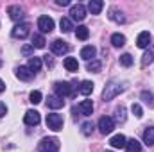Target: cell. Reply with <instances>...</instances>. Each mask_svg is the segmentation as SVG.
<instances>
[{
  "mask_svg": "<svg viewBox=\"0 0 154 152\" xmlns=\"http://www.w3.org/2000/svg\"><path fill=\"white\" fill-rule=\"evenodd\" d=\"M124 90H125V86H124V84H120V82H109V84L104 88V91H102V99H104V102L113 100V99L118 97Z\"/></svg>",
  "mask_w": 154,
  "mask_h": 152,
  "instance_id": "1",
  "label": "cell"
},
{
  "mask_svg": "<svg viewBox=\"0 0 154 152\" xmlns=\"http://www.w3.org/2000/svg\"><path fill=\"white\" fill-rule=\"evenodd\" d=\"M39 152H59V140L50 136V138H43L38 145Z\"/></svg>",
  "mask_w": 154,
  "mask_h": 152,
  "instance_id": "2",
  "label": "cell"
},
{
  "mask_svg": "<svg viewBox=\"0 0 154 152\" xmlns=\"http://www.w3.org/2000/svg\"><path fill=\"white\" fill-rule=\"evenodd\" d=\"M54 90H56V93H57V97H61V99H65V97H72L74 93H75V90H74V86L70 84V82H56L54 84Z\"/></svg>",
  "mask_w": 154,
  "mask_h": 152,
  "instance_id": "3",
  "label": "cell"
},
{
  "mask_svg": "<svg viewBox=\"0 0 154 152\" xmlns=\"http://www.w3.org/2000/svg\"><path fill=\"white\" fill-rule=\"evenodd\" d=\"M47 127L52 131H61L63 129V116L57 113L47 114Z\"/></svg>",
  "mask_w": 154,
  "mask_h": 152,
  "instance_id": "4",
  "label": "cell"
},
{
  "mask_svg": "<svg viewBox=\"0 0 154 152\" xmlns=\"http://www.w3.org/2000/svg\"><path fill=\"white\" fill-rule=\"evenodd\" d=\"M113 129H115V120L111 116H100V120H99V131L102 134H111Z\"/></svg>",
  "mask_w": 154,
  "mask_h": 152,
  "instance_id": "5",
  "label": "cell"
},
{
  "mask_svg": "<svg viewBox=\"0 0 154 152\" xmlns=\"http://www.w3.org/2000/svg\"><path fill=\"white\" fill-rule=\"evenodd\" d=\"M86 18V7L82 4H75L70 7V20H75V22H82Z\"/></svg>",
  "mask_w": 154,
  "mask_h": 152,
  "instance_id": "6",
  "label": "cell"
},
{
  "mask_svg": "<svg viewBox=\"0 0 154 152\" xmlns=\"http://www.w3.org/2000/svg\"><path fill=\"white\" fill-rule=\"evenodd\" d=\"M50 48H52V52L56 54V56H63V54H68V45H66V41H63V39H54L52 43H50Z\"/></svg>",
  "mask_w": 154,
  "mask_h": 152,
  "instance_id": "7",
  "label": "cell"
},
{
  "mask_svg": "<svg viewBox=\"0 0 154 152\" xmlns=\"http://www.w3.org/2000/svg\"><path fill=\"white\" fill-rule=\"evenodd\" d=\"M29 32H31V27H29V23H18V25H14L13 27V38H27L29 36Z\"/></svg>",
  "mask_w": 154,
  "mask_h": 152,
  "instance_id": "8",
  "label": "cell"
},
{
  "mask_svg": "<svg viewBox=\"0 0 154 152\" xmlns=\"http://www.w3.org/2000/svg\"><path fill=\"white\" fill-rule=\"evenodd\" d=\"M38 29L41 32H52L54 31V20L50 16H39L38 18Z\"/></svg>",
  "mask_w": 154,
  "mask_h": 152,
  "instance_id": "9",
  "label": "cell"
},
{
  "mask_svg": "<svg viewBox=\"0 0 154 152\" xmlns=\"http://www.w3.org/2000/svg\"><path fill=\"white\" fill-rule=\"evenodd\" d=\"M7 14H9V18L13 20V22H22L23 20V9L20 7V5H9L7 7Z\"/></svg>",
  "mask_w": 154,
  "mask_h": 152,
  "instance_id": "10",
  "label": "cell"
},
{
  "mask_svg": "<svg viewBox=\"0 0 154 152\" xmlns=\"http://www.w3.org/2000/svg\"><path fill=\"white\" fill-rule=\"evenodd\" d=\"M23 120H25V123L27 125H38L39 122H41V116H39L38 111H34V109H29L25 116H23Z\"/></svg>",
  "mask_w": 154,
  "mask_h": 152,
  "instance_id": "11",
  "label": "cell"
},
{
  "mask_svg": "<svg viewBox=\"0 0 154 152\" xmlns=\"http://www.w3.org/2000/svg\"><path fill=\"white\" fill-rule=\"evenodd\" d=\"M63 106H65V100L57 95H50L47 99V108H50V109H61Z\"/></svg>",
  "mask_w": 154,
  "mask_h": 152,
  "instance_id": "12",
  "label": "cell"
},
{
  "mask_svg": "<svg viewBox=\"0 0 154 152\" xmlns=\"http://www.w3.org/2000/svg\"><path fill=\"white\" fill-rule=\"evenodd\" d=\"M136 45H138V48H147L151 45V32L149 31L140 32L138 38H136Z\"/></svg>",
  "mask_w": 154,
  "mask_h": 152,
  "instance_id": "13",
  "label": "cell"
},
{
  "mask_svg": "<svg viewBox=\"0 0 154 152\" xmlns=\"http://www.w3.org/2000/svg\"><path fill=\"white\" fill-rule=\"evenodd\" d=\"M95 54H97V48H95L93 45H86V47H82V50H81V57H82L84 61L95 59Z\"/></svg>",
  "mask_w": 154,
  "mask_h": 152,
  "instance_id": "14",
  "label": "cell"
},
{
  "mask_svg": "<svg viewBox=\"0 0 154 152\" xmlns=\"http://www.w3.org/2000/svg\"><path fill=\"white\" fill-rule=\"evenodd\" d=\"M125 143H127V140H125L124 134H115V136H111V140H109V145H111L113 149H125Z\"/></svg>",
  "mask_w": 154,
  "mask_h": 152,
  "instance_id": "15",
  "label": "cell"
},
{
  "mask_svg": "<svg viewBox=\"0 0 154 152\" xmlns=\"http://www.w3.org/2000/svg\"><path fill=\"white\" fill-rule=\"evenodd\" d=\"M32 75H34V74L29 70V66H18V68H16V77H18L20 81H31Z\"/></svg>",
  "mask_w": 154,
  "mask_h": 152,
  "instance_id": "16",
  "label": "cell"
},
{
  "mask_svg": "<svg viewBox=\"0 0 154 152\" xmlns=\"http://www.w3.org/2000/svg\"><path fill=\"white\" fill-rule=\"evenodd\" d=\"M79 113L82 114V116H90V114L93 113V102L91 100H82L79 104Z\"/></svg>",
  "mask_w": 154,
  "mask_h": 152,
  "instance_id": "17",
  "label": "cell"
},
{
  "mask_svg": "<svg viewBox=\"0 0 154 152\" xmlns=\"http://www.w3.org/2000/svg\"><path fill=\"white\" fill-rule=\"evenodd\" d=\"M154 61V43L149 45V50L143 54V57H142V66L145 68V66H149L151 63Z\"/></svg>",
  "mask_w": 154,
  "mask_h": 152,
  "instance_id": "18",
  "label": "cell"
},
{
  "mask_svg": "<svg viewBox=\"0 0 154 152\" xmlns=\"http://www.w3.org/2000/svg\"><path fill=\"white\" fill-rule=\"evenodd\" d=\"M102 7H104V2L102 0H90L88 2V11L91 14H99L102 11Z\"/></svg>",
  "mask_w": 154,
  "mask_h": 152,
  "instance_id": "19",
  "label": "cell"
},
{
  "mask_svg": "<svg viewBox=\"0 0 154 152\" xmlns=\"http://www.w3.org/2000/svg\"><path fill=\"white\" fill-rule=\"evenodd\" d=\"M109 20H113V22H116V23H124L125 22V16H124V13L122 11H118L116 7H111L109 9Z\"/></svg>",
  "mask_w": 154,
  "mask_h": 152,
  "instance_id": "20",
  "label": "cell"
},
{
  "mask_svg": "<svg viewBox=\"0 0 154 152\" xmlns=\"http://www.w3.org/2000/svg\"><path fill=\"white\" fill-rule=\"evenodd\" d=\"M125 152H142V143L138 140H127L125 143Z\"/></svg>",
  "mask_w": 154,
  "mask_h": 152,
  "instance_id": "21",
  "label": "cell"
},
{
  "mask_svg": "<svg viewBox=\"0 0 154 152\" xmlns=\"http://www.w3.org/2000/svg\"><path fill=\"white\" fill-rule=\"evenodd\" d=\"M91 91H93V82H90V81H82L81 86H79V93L84 95V97H88V95H91Z\"/></svg>",
  "mask_w": 154,
  "mask_h": 152,
  "instance_id": "22",
  "label": "cell"
},
{
  "mask_svg": "<svg viewBox=\"0 0 154 152\" xmlns=\"http://www.w3.org/2000/svg\"><path fill=\"white\" fill-rule=\"evenodd\" d=\"M143 143L149 145V147L154 145V127H147L143 131Z\"/></svg>",
  "mask_w": 154,
  "mask_h": 152,
  "instance_id": "23",
  "label": "cell"
},
{
  "mask_svg": "<svg viewBox=\"0 0 154 152\" xmlns=\"http://www.w3.org/2000/svg\"><path fill=\"white\" fill-rule=\"evenodd\" d=\"M63 65H65V68H66L68 72H77V70H79V63H77L75 57H66Z\"/></svg>",
  "mask_w": 154,
  "mask_h": 152,
  "instance_id": "24",
  "label": "cell"
},
{
  "mask_svg": "<svg viewBox=\"0 0 154 152\" xmlns=\"http://www.w3.org/2000/svg\"><path fill=\"white\" fill-rule=\"evenodd\" d=\"M29 70L32 72V74H36V72H39L41 70V57H31L29 59Z\"/></svg>",
  "mask_w": 154,
  "mask_h": 152,
  "instance_id": "25",
  "label": "cell"
},
{
  "mask_svg": "<svg viewBox=\"0 0 154 152\" xmlns=\"http://www.w3.org/2000/svg\"><path fill=\"white\" fill-rule=\"evenodd\" d=\"M111 45L116 47V48L124 47V45H125V36H124V34H120V32H115V34L111 36Z\"/></svg>",
  "mask_w": 154,
  "mask_h": 152,
  "instance_id": "26",
  "label": "cell"
},
{
  "mask_svg": "<svg viewBox=\"0 0 154 152\" xmlns=\"http://www.w3.org/2000/svg\"><path fill=\"white\" fill-rule=\"evenodd\" d=\"M75 36H77V39H88L90 38V31H88V27H84V25H79L75 29Z\"/></svg>",
  "mask_w": 154,
  "mask_h": 152,
  "instance_id": "27",
  "label": "cell"
},
{
  "mask_svg": "<svg viewBox=\"0 0 154 152\" xmlns=\"http://www.w3.org/2000/svg\"><path fill=\"white\" fill-rule=\"evenodd\" d=\"M59 27H61V31H63V32H70V31L74 29V23H72V20H70V18H61Z\"/></svg>",
  "mask_w": 154,
  "mask_h": 152,
  "instance_id": "28",
  "label": "cell"
},
{
  "mask_svg": "<svg viewBox=\"0 0 154 152\" xmlns=\"http://www.w3.org/2000/svg\"><path fill=\"white\" fill-rule=\"evenodd\" d=\"M86 68H88V72H100V68H102V63H100L99 59H91V61H88Z\"/></svg>",
  "mask_w": 154,
  "mask_h": 152,
  "instance_id": "29",
  "label": "cell"
},
{
  "mask_svg": "<svg viewBox=\"0 0 154 152\" xmlns=\"http://www.w3.org/2000/svg\"><path fill=\"white\" fill-rule=\"evenodd\" d=\"M125 118H127V116H125V108H124V106L116 108V109H115V120H116V122L124 123V122H125Z\"/></svg>",
  "mask_w": 154,
  "mask_h": 152,
  "instance_id": "30",
  "label": "cell"
},
{
  "mask_svg": "<svg viewBox=\"0 0 154 152\" xmlns=\"http://www.w3.org/2000/svg\"><path fill=\"white\" fill-rule=\"evenodd\" d=\"M93 129H95L93 122H84V123L81 125V132H82L84 136H90V134L93 132Z\"/></svg>",
  "mask_w": 154,
  "mask_h": 152,
  "instance_id": "31",
  "label": "cell"
},
{
  "mask_svg": "<svg viewBox=\"0 0 154 152\" xmlns=\"http://www.w3.org/2000/svg\"><path fill=\"white\" fill-rule=\"evenodd\" d=\"M45 43H47V41H45V38H43L41 34H34V36H32V47H34V48H43Z\"/></svg>",
  "mask_w": 154,
  "mask_h": 152,
  "instance_id": "32",
  "label": "cell"
},
{
  "mask_svg": "<svg viewBox=\"0 0 154 152\" xmlns=\"http://www.w3.org/2000/svg\"><path fill=\"white\" fill-rule=\"evenodd\" d=\"M140 97H142V100H143L145 104H149L151 108L154 106V95L151 93V91H142V95H140Z\"/></svg>",
  "mask_w": 154,
  "mask_h": 152,
  "instance_id": "33",
  "label": "cell"
},
{
  "mask_svg": "<svg viewBox=\"0 0 154 152\" xmlns=\"http://www.w3.org/2000/svg\"><path fill=\"white\" fill-rule=\"evenodd\" d=\"M120 65L125 66V68H129V66L133 65V57H131V54H122V56H120Z\"/></svg>",
  "mask_w": 154,
  "mask_h": 152,
  "instance_id": "34",
  "label": "cell"
},
{
  "mask_svg": "<svg viewBox=\"0 0 154 152\" xmlns=\"http://www.w3.org/2000/svg\"><path fill=\"white\" fill-rule=\"evenodd\" d=\"M131 111H133V114H134L136 118H142V116H143V109H142L140 104H133V106H131Z\"/></svg>",
  "mask_w": 154,
  "mask_h": 152,
  "instance_id": "35",
  "label": "cell"
},
{
  "mask_svg": "<svg viewBox=\"0 0 154 152\" xmlns=\"http://www.w3.org/2000/svg\"><path fill=\"white\" fill-rule=\"evenodd\" d=\"M29 99H31V102H32L34 106L39 104V102H41V99H43V97H41V91H32V93L29 95Z\"/></svg>",
  "mask_w": 154,
  "mask_h": 152,
  "instance_id": "36",
  "label": "cell"
},
{
  "mask_svg": "<svg viewBox=\"0 0 154 152\" xmlns=\"http://www.w3.org/2000/svg\"><path fill=\"white\" fill-rule=\"evenodd\" d=\"M32 52H34L32 43H31V45H23V47H22V54H23V56H31Z\"/></svg>",
  "mask_w": 154,
  "mask_h": 152,
  "instance_id": "37",
  "label": "cell"
},
{
  "mask_svg": "<svg viewBox=\"0 0 154 152\" xmlns=\"http://www.w3.org/2000/svg\"><path fill=\"white\" fill-rule=\"evenodd\" d=\"M5 114H7V108H5V104H2V102H0V118H2V116H5Z\"/></svg>",
  "mask_w": 154,
  "mask_h": 152,
  "instance_id": "38",
  "label": "cell"
},
{
  "mask_svg": "<svg viewBox=\"0 0 154 152\" xmlns=\"http://www.w3.org/2000/svg\"><path fill=\"white\" fill-rule=\"evenodd\" d=\"M43 61L47 63V66H52V65H54V61H52V57H50V56H45V59H43Z\"/></svg>",
  "mask_w": 154,
  "mask_h": 152,
  "instance_id": "39",
  "label": "cell"
},
{
  "mask_svg": "<svg viewBox=\"0 0 154 152\" xmlns=\"http://www.w3.org/2000/svg\"><path fill=\"white\" fill-rule=\"evenodd\" d=\"M57 5H70V0H56Z\"/></svg>",
  "mask_w": 154,
  "mask_h": 152,
  "instance_id": "40",
  "label": "cell"
},
{
  "mask_svg": "<svg viewBox=\"0 0 154 152\" xmlns=\"http://www.w3.org/2000/svg\"><path fill=\"white\" fill-rule=\"evenodd\" d=\"M5 91V84H4V81L0 79V93H4Z\"/></svg>",
  "mask_w": 154,
  "mask_h": 152,
  "instance_id": "41",
  "label": "cell"
},
{
  "mask_svg": "<svg viewBox=\"0 0 154 152\" xmlns=\"http://www.w3.org/2000/svg\"><path fill=\"white\" fill-rule=\"evenodd\" d=\"M0 66H2V59H0Z\"/></svg>",
  "mask_w": 154,
  "mask_h": 152,
  "instance_id": "42",
  "label": "cell"
},
{
  "mask_svg": "<svg viewBox=\"0 0 154 152\" xmlns=\"http://www.w3.org/2000/svg\"><path fill=\"white\" fill-rule=\"evenodd\" d=\"M106 152H111V150H106Z\"/></svg>",
  "mask_w": 154,
  "mask_h": 152,
  "instance_id": "43",
  "label": "cell"
}]
</instances>
